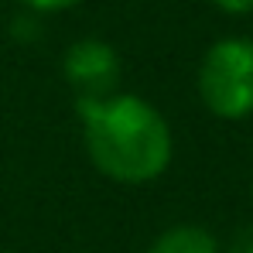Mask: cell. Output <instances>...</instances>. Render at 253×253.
<instances>
[{
	"instance_id": "obj_1",
	"label": "cell",
	"mask_w": 253,
	"mask_h": 253,
	"mask_svg": "<svg viewBox=\"0 0 253 253\" xmlns=\"http://www.w3.org/2000/svg\"><path fill=\"white\" fill-rule=\"evenodd\" d=\"M85 158L117 185H151L174 161V130L144 96L117 89L103 99H76Z\"/></svg>"
},
{
	"instance_id": "obj_2",
	"label": "cell",
	"mask_w": 253,
	"mask_h": 253,
	"mask_svg": "<svg viewBox=\"0 0 253 253\" xmlns=\"http://www.w3.org/2000/svg\"><path fill=\"white\" fill-rule=\"evenodd\" d=\"M195 92L215 120L253 117V38L226 35L212 42L195 69Z\"/></svg>"
},
{
	"instance_id": "obj_3",
	"label": "cell",
	"mask_w": 253,
	"mask_h": 253,
	"mask_svg": "<svg viewBox=\"0 0 253 253\" xmlns=\"http://www.w3.org/2000/svg\"><path fill=\"white\" fill-rule=\"evenodd\" d=\"M62 76L76 99H103L120 89V55L103 38H76L62 55Z\"/></svg>"
},
{
	"instance_id": "obj_4",
	"label": "cell",
	"mask_w": 253,
	"mask_h": 253,
	"mask_svg": "<svg viewBox=\"0 0 253 253\" xmlns=\"http://www.w3.org/2000/svg\"><path fill=\"white\" fill-rule=\"evenodd\" d=\"M144 253H226L222 250V240L199 226V222H174V226H165Z\"/></svg>"
},
{
	"instance_id": "obj_5",
	"label": "cell",
	"mask_w": 253,
	"mask_h": 253,
	"mask_svg": "<svg viewBox=\"0 0 253 253\" xmlns=\"http://www.w3.org/2000/svg\"><path fill=\"white\" fill-rule=\"evenodd\" d=\"M10 28H14V38H17V42H38V38H42V17H38V14L21 10Z\"/></svg>"
},
{
	"instance_id": "obj_6",
	"label": "cell",
	"mask_w": 253,
	"mask_h": 253,
	"mask_svg": "<svg viewBox=\"0 0 253 253\" xmlns=\"http://www.w3.org/2000/svg\"><path fill=\"white\" fill-rule=\"evenodd\" d=\"M21 3V10H28V14H62V10H72V7H79L83 0H17Z\"/></svg>"
},
{
	"instance_id": "obj_7",
	"label": "cell",
	"mask_w": 253,
	"mask_h": 253,
	"mask_svg": "<svg viewBox=\"0 0 253 253\" xmlns=\"http://www.w3.org/2000/svg\"><path fill=\"white\" fill-rule=\"evenodd\" d=\"M222 250L226 253H253V222L250 226H240L229 236V243H222Z\"/></svg>"
},
{
	"instance_id": "obj_8",
	"label": "cell",
	"mask_w": 253,
	"mask_h": 253,
	"mask_svg": "<svg viewBox=\"0 0 253 253\" xmlns=\"http://www.w3.org/2000/svg\"><path fill=\"white\" fill-rule=\"evenodd\" d=\"M212 3H215V10H222L229 17H247V14H253V0H212Z\"/></svg>"
}]
</instances>
